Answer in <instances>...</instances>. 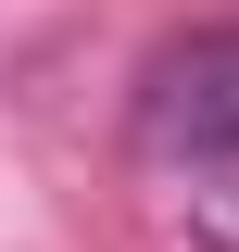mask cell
<instances>
[{
    "label": "cell",
    "mask_w": 239,
    "mask_h": 252,
    "mask_svg": "<svg viewBox=\"0 0 239 252\" xmlns=\"http://www.w3.org/2000/svg\"><path fill=\"white\" fill-rule=\"evenodd\" d=\"M139 152L151 164H227L239 152V26H189L139 76Z\"/></svg>",
    "instance_id": "6da1fadb"
}]
</instances>
